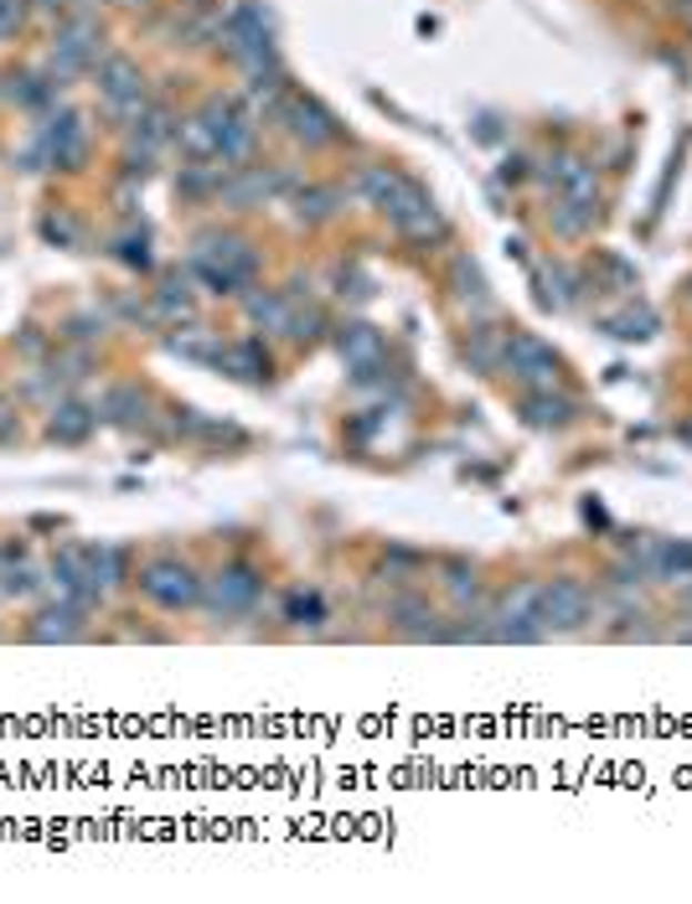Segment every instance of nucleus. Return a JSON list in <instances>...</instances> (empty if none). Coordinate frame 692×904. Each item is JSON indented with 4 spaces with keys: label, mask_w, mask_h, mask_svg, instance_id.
<instances>
[{
    "label": "nucleus",
    "mask_w": 692,
    "mask_h": 904,
    "mask_svg": "<svg viewBox=\"0 0 692 904\" xmlns=\"http://www.w3.org/2000/svg\"><path fill=\"white\" fill-rule=\"evenodd\" d=\"M140 595L161 610H192L202 600V579L192 573V563H181V558H151L145 569L135 573Z\"/></svg>",
    "instance_id": "1"
},
{
    "label": "nucleus",
    "mask_w": 692,
    "mask_h": 904,
    "mask_svg": "<svg viewBox=\"0 0 692 904\" xmlns=\"http://www.w3.org/2000/svg\"><path fill=\"white\" fill-rule=\"evenodd\" d=\"M274 120L285 124V135L301 140L305 151H316V145H332V140H342V124H336V114L320 104V99H311V93H285V104L274 109Z\"/></svg>",
    "instance_id": "2"
},
{
    "label": "nucleus",
    "mask_w": 692,
    "mask_h": 904,
    "mask_svg": "<svg viewBox=\"0 0 692 904\" xmlns=\"http://www.w3.org/2000/svg\"><path fill=\"white\" fill-rule=\"evenodd\" d=\"M258 595H264V573L254 569V563H227V569H217L202 585V600L217 610V616H243V610H254Z\"/></svg>",
    "instance_id": "3"
},
{
    "label": "nucleus",
    "mask_w": 692,
    "mask_h": 904,
    "mask_svg": "<svg viewBox=\"0 0 692 904\" xmlns=\"http://www.w3.org/2000/svg\"><path fill=\"white\" fill-rule=\"evenodd\" d=\"M594 600H589V589L579 579H553V585L538 589V626L542 631H573V626H584Z\"/></svg>",
    "instance_id": "4"
},
{
    "label": "nucleus",
    "mask_w": 692,
    "mask_h": 904,
    "mask_svg": "<svg viewBox=\"0 0 692 904\" xmlns=\"http://www.w3.org/2000/svg\"><path fill=\"white\" fill-rule=\"evenodd\" d=\"M501 367L517 377V383H527V388H553L558 383V357L553 347H542L538 336H507V347H501Z\"/></svg>",
    "instance_id": "5"
},
{
    "label": "nucleus",
    "mask_w": 692,
    "mask_h": 904,
    "mask_svg": "<svg viewBox=\"0 0 692 904\" xmlns=\"http://www.w3.org/2000/svg\"><path fill=\"white\" fill-rule=\"evenodd\" d=\"M289 186V176L279 166H227V181H223V192H217V202H227V207H264L269 196H279Z\"/></svg>",
    "instance_id": "6"
},
{
    "label": "nucleus",
    "mask_w": 692,
    "mask_h": 904,
    "mask_svg": "<svg viewBox=\"0 0 692 904\" xmlns=\"http://www.w3.org/2000/svg\"><path fill=\"white\" fill-rule=\"evenodd\" d=\"M336 352H342V362L352 367L357 383H373V377L383 373V362H388V342H383V332L367 326V321L342 326V332H336Z\"/></svg>",
    "instance_id": "7"
},
{
    "label": "nucleus",
    "mask_w": 692,
    "mask_h": 904,
    "mask_svg": "<svg viewBox=\"0 0 692 904\" xmlns=\"http://www.w3.org/2000/svg\"><path fill=\"white\" fill-rule=\"evenodd\" d=\"M99 419L120 424V429L151 424V393L140 388V383H114V388L104 393V404H99Z\"/></svg>",
    "instance_id": "8"
},
{
    "label": "nucleus",
    "mask_w": 692,
    "mask_h": 904,
    "mask_svg": "<svg viewBox=\"0 0 692 904\" xmlns=\"http://www.w3.org/2000/svg\"><path fill=\"white\" fill-rule=\"evenodd\" d=\"M145 321H155V326H171V332H181V326L192 321V285H186V274H166V280H161V290L151 295V311H145Z\"/></svg>",
    "instance_id": "9"
},
{
    "label": "nucleus",
    "mask_w": 692,
    "mask_h": 904,
    "mask_svg": "<svg viewBox=\"0 0 692 904\" xmlns=\"http://www.w3.org/2000/svg\"><path fill=\"white\" fill-rule=\"evenodd\" d=\"M93 424H99V408L78 404V398H62V404H52V414H47V439H52V445H83V439L93 435Z\"/></svg>",
    "instance_id": "10"
},
{
    "label": "nucleus",
    "mask_w": 692,
    "mask_h": 904,
    "mask_svg": "<svg viewBox=\"0 0 692 904\" xmlns=\"http://www.w3.org/2000/svg\"><path fill=\"white\" fill-rule=\"evenodd\" d=\"M243 316L264 326V332H289V316H295V305H289L285 290H248L243 295Z\"/></svg>",
    "instance_id": "11"
},
{
    "label": "nucleus",
    "mask_w": 692,
    "mask_h": 904,
    "mask_svg": "<svg viewBox=\"0 0 692 904\" xmlns=\"http://www.w3.org/2000/svg\"><path fill=\"white\" fill-rule=\"evenodd\" d=\"M522 414H527V424H532V429H563V424L579 414V404H573V398H563V393H553V388H532L522 398Z\"/></svg>",
    "instance_id": "12"
},
{
    "label": "nucleus",
    "mask_w": 692,
    "mask_h": 904,
    "mask_svg": "<svg viewBox=\"0 0 692 904\" xmlns=\"http://www.w3.org/2000/svg\"><path fill=\"white\" fill-rule=\"evenodd\" d=\"M404 186H408V176H398L393 166H362L357 181H352V192H357L367 207H377V212H388L393 196L404 192Z\"/></svg>",
    "instance_id": "13"
},
{
    "label": "nucleus",
    "mask_w": 692,
    "mask_h": 904,
    "mask_svg": "<svg viewBox=\"0 0 692 904\" xmlns=\"http://www.w3.org/2000/svg\"><path fill=\"white\" fill-rule=\"evenodd\" d=\"M450 285H455V301L460 305H470L476 316H491V290H486V274H481V264L476 258H455L450 264Z\"/></svg>",
    "instance_id": "14"
},
{
    "label": "nucleus",
    "mask_w": 692,
    "mask_h": 904,
    "mask_svg": "<svg viewBox=\"0 0 692 904\" xmlns=\"http://www.w3.org/2000/svg\"><path fill=\"white\" fill-rule=\"evenodd\" d=\"M83 636V610L78 605H58L27 626V641H78Z\"/></svg>",
    "instance_id": "15"
},
{
    "label": "nucleus",
    "mask_w": 692,
    "mask_h": 904,
    "mask_svg": "<svg viewBox=\"0 0 692 904\" xmlns=\"http://www.w3.org/2000/svg\"><path fill=\"white\" fill-rule=\"evenodd\" d=\"M217 367H227L243 383H269V352H264V342H233V347H223Z\"/></svg>",
    "instance_id": "16"
},
{
    "label": "nucleus",
    "mask_w": 692,
    "mask_h": 904,
    "mask_svg": "<svg viewBox=\"0 0 692 904\" xmlns=\"http://www.w3.org/2000/svg\"><path fill=\"white\" fill-rule=\"evenodd\" d=\"M89 585L99 595L124 585V548H109V542H89Z\"/></svg>",
    "instance_id": "17"
},
{
    "label": "nucleus",
    "mask_w": 692,
    "mask_h": 904,
    "mask_svg": "<svg viewBox=\"0 0 692 904\" xmlns=\"http://www.w3.org/2000/svg\"><path fill=\"white\" fill-rule=\"evenodd\" d=\"M166 347L186 362H223V342H217V332H207V326H186V332L166 336Z\"/></svg>",
    "instance_id": "18"
},
{
    "label": "nucleus",
    "mask_w": 692,
    "mask_h": 904,
    "mask_svg": "<svg viewBox=\"0 0 692 904\" xmlns=\"http://www.w3.org/2000/svg\"><path fill=\"white\" fill-rule=\"evenodd\" d=\"M176 145L186 161H217V135H212V124L202 120V114L176 120Z\"/></svg>",
    "instance_id": "19"
},
{
    "label": "nucleus",
    "mask_w": 692,
    "mask_h": 904,
    "mask_svg": "<svg viewBox=\"0 0 692 904\" xmlns=\"http://www.w3.org/2000/svg\"><path fill=\"white\" fill-rule=\"evenodd\" d=\"M223 181H227L223 166H212V161H186L176 186H181V196H217L223 192Z\"/></svg>",
    "instance_id": "20"
},
{
    "label": "nucleus",
    "mask_w": 692,
    "mask_h": 904,
    "mask_svg": "<svg viewBox=\"0 0 692 904\" xmlns=\"http://www.w3.org/2000/svg\"><path fill=\"white\" fill-rule=\"evenodd\" d=\"M393 227H398L404 238H414V243H435V238H445V233H450V223L439 217L435 202H424L419 212H408L404 223H393Z\"/></svg>",
    "instance_id": "21"
},
{
    "label": "nucleus",
    "mask_w": 692,
    "mask_h": 904,
    "mask_svg": "<svg viewBox=\"0 0 692 904\" xmlns=\"http://www.w3.org/2000/svg\"><path fill=\"white\" fill-rule=\"evenodd\" d=\"M332 212H336L332 186H301V192H295V217H301V223H326Z\"/></svg>",
    "instance_id": "22"
},
{
    "label": "nucleus",
    "mask_w": 692,
    "mask_h": 904,
    "mask_svg": "<svg viewBox=\"0 0 692 904\" xmlns=\"http://www.w3.org/2000/svg\"><path fill=\"white\" fill-rule=\"evenodd\" d=\"M285 620L289 626H320L326 620V600H320L316 589H295L285 600Z\"/></svg>",
    "instance_id": "23"
},
{
    "label": "nucleus",
    "mask_w": 692,
    "mask_h": 904,
    "mask_svg": "<svg viewBox=\"0 0 692 904\" xmlns=\"http://www.w3.org/2000/svg\"><path fill=\"white\" fill-rule=\"evenodd\" d=\"M501 347H507V336H491V326H476L470 332V342H466V357L481 367V373H491V367H501Z\"/></svg>",
    "instance_id": "24"
},
{
    "label": "nucleus",
    "mask_w": 692,
    "mask_h": 904,
    "mask_svg": "<svg viewBox=\"0 0 692 904\" xmlns=\"http://www.w3.org/2000/svg\"><path fill=\"white\" fill-rule=\"evenodd\" d=\"M589 223H594V202H573V196H563V202L553 207V227L563 233V238L584 233Z\"/></svg>",
    "instance_id": "25"
},
{
    "label": "nucleus",
    "mask_w": 692,
    "mask_h": 904,
    "mask_svg": "<svg viewBox=\"0 0 692 904\" xmlns=\"http://www.w3.org/2000/svg\"><path fill=\"white\" fill-rule=\"evenodd\" d=\"M604 332L620 336V342H647V336L657 332V316H651V311H625V316L604 321Z\"/></svg>",
    "instance_id": "26"
},
{
    "label": "nucleus",
    "mask_w": 692,
    "mask_h": 904,
    "mask_svg": "<svg viewBox=\"0 0 692 904\" xmlns=\"http://www.w3.org/2000/svg\"><path fill=\"white\" fill-rule=\"evenodd\" d=\"M289 342H295V347H316V342H320V336H326V316H320V311H316V305H311V311H295V316H289Z\"/></svg>",
    "instance_id": "27"
},
{
    "label": "nucleus",
    "mask_w": 692,
    "mask_h": 904,
    "mask_svg": "<svg viewBox=\"0 0 692 904\" xmlns=\"http://www.w3.org/2000/svg\"><path fill=\"white\" fill-rule=\"evenodd\" d=\"M16 352L27 362H47L52 357V336L42 332V326H21V336H16Z\"/></svg>",
    "instance_id": "28"
},
{
    "label": "nucleus",
    "mask_w": 692,
    "mask_h": 904,
    "mask_svg": "<svg viewBox=\"0 0 692 904\" xmlns=\"http://www.w3.org/2000/svg\"><path fill=\"white\" fill-rule=\"evenodd\" d=\"M114 254H120L130 270H151V254H145V233H140V238H135V233H130V238H120V243H114Z\"/></svg>",
    "instance_id": "29"
},
{
    "label": "nucleus",
    "mask_w": 692,
    "mask_h": 904,
    "mask_svg": "<svg viewBox=\"0 0 692 904\" xmlns=\"http://www.w3.org/2000/svg\"><path fill=\"white\" fill-rule=\"evenodd\" d=\"M42 238H52V243H78V223H73V217H62V212H52V217H42Z\"/></svg>",
    "instance_id": "30"
},
{
    "label": "nucleus",
    "mask_w": 692,
    "mask_h": 904,
    "mask_svg": "<svg viewBox=\"0 0 692 904\" xmlns=\"http://www.w3.org/2000/svg\"><path fill=\"white\" fill-rule=\"evenodd\" d=\"M21 21H27V0H6V6H0V42H6V37H16V31H21Z\"/></svg>",
    "instance_id": "31"
},
{
    "label": "nucleus",
    "mask_w": 692,
    "mask_h": 904,
    "mask_svg": "<svg viewBox=\"0 0 692 904\" xmlns=\"http://www.w3.org/2000/svg\"><path fill=\"white\" fill-rule=\"evenodd\" d=\"M68 336H73V342H93V336H104V321L73 316V321H68Z\"/></svg>",
    "instance_id": "32"
},
{
    "label": "nucleus",
    "mask_w": 692,
    "mask_h": 904,
    "mask_svg": "<svg viewBox=\"0 0 692 904\" xmlns=\"http://www.w3.org/2000/svg\"><path fill=\"white\" fill-rule=\"evenodd\" d=\"M16 435H21V414H16L11 398H0V445H6V439H16Z\"/></svg>",
    "instance_id": "33"
},
{
    "label": "nucleus",
    "mask_w": 692,
    "mask_h": 904,
    "mask_svg": "<svg viewBox=\"0 0 692 904\" xmlns=\"http://www.w3.org/2000/svg\"><path fill=\"white\" fill-rule=\"evenodd\" d=\"M383 569H393V573H414V569H419V553H404V548H393V553L383 558Z\"/></svg>",
    "instance_id": "34"
},
{
    "label": "nucleus",
    "mask_w": 692,
    "mask_h": 904,
    "mask_svg": "<svg viewBox=\"0 0 692 904\" xmlns=\"http://www.w3.org/2000/svg\"><path fill=\"white\" fill-rule=\"evenodd\" d=\"M0 589H6V595H31V589H37V579L21 569V573H6V585H0Z\"/></svg>",
    "instance_id": "35"
},
{
    "label": "nucleus",
    "mask_w": 692,
    "mask_h": 904,
    "mask_svg": "<svg viewBox=\"0 0 692 904\" xmlns=\"http://www.w3.org/2000/svg\"><path fill=\"white\" fill-rule=\"evenodd\" d=\"M37 11H42L47 21H58V27H62V21H68V0H37Z\"/></svg>",
    "instance_id": "36"
},
{
    "label": "nucleus",
    "mask_w": 692,
    "mask_h": 904,
    "mask_svg": "<svg viewBox=\"0 0 692 904\" xmlns=\"http://www.w3.org/2000/svg\"><path fill=\"white\" fill-rule=\"evenodd\" d=\"M522 166H527V161H507V166H501V176H507V181H522V176H527Z\"/></svg>",
    "instance_id": "37"
}]
</instances>
